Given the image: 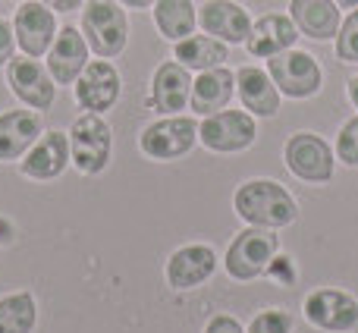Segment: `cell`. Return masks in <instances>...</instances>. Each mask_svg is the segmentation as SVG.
I'll return each mask as SVG.
<instances>
[{"mask_svg": "<svg viewBox=\"0 0 358 333\" xmlns=\"http://www.w3.org/2000/svg\"><path fill=\"white\" fill-rule=\"evenodd\" d=\"M233 208L245 223L264 229H283L289 223H296L299 217L296 198L273 179H248V183H242L233 195Z\"/></svg>", "mask_w": 358, "mask_h": 333, "instance_id": "cell-1", "label": "cell"}, {"mask_svg": "<svg viewBox=\"0 0 358 333\" xmlns=\"http://www.w3.org/2000/svg\"><path fill=\"white\" fill-rule=\"evenodd\" d=\"M82 35L94 57L113 60L126 50L129 41V19L117 0H88L82 10Z\"/></svg>", "mask_w": 358, "mask_h": 333, "instance_id": "cell-2", "label": "cell"}, {"mask_svg": "<svg viewBox=\"0 0 358 333\" xmlns=\"http://www.w3.org/2000/svg\"><path fill=\"white\" fill-rule=\"evenodd\" d=\"M113 132L101 113H82L69 126V157L82 176H98L110 164Z\"/></svg>", "mask_w": 358, "mask_h": 333, "instance_id": "cell-3", "label": "cell"}, {"mask_svg": "<svg viewBox=\"0 0 358 333\" xmlns=\"http://www.w3.org/2000/svg\"><path fill=\"white\" fill-rule=\"evenodd\" d=\"M280 252V239L273 229L264 227H248L229 242L227 258H223V267L233 280L245 283V280H255L271 267V261L277 258Z\"/></svg>", "mask_w": 358, "mask_h": 333, "instance_id": "cell-4", "label": "cell"}, {"mask_svg": "<svg viewBox=\"0 0 358 333\" xmlns=\"http://www.w3.org/2000/svg\"><path fill=\"white\" fill-rule=\"evenodd\" d=\"M267 73H271V79H273V85H277L280 94L296 98V101L311 98V94H317L324 85L321 63H317L311 54L296 50V48L267 57Z\"/></svg>", "mask_w": 358, "mask_h": 333, "instance_id": "cell-5", "label": "cell"}, {"mask_svg": "<svg viewBox=\"0 0 358 333\" xmlns=\"http://www.w3.org/2000/svg\"><path fill=\"white\" fill-rule=\"evenodd\" d=\"M258 126L248 111H217L198 126V142L217 155H236L255 145Z\"/></svg>", "mask_w": 358, "mask_h": 333, "instance_id": "cell-6", "label": "cell"}, {"mask_svg": "<svg viewBox=\"0 0 358 333\" xmlns=\"http://www.w3.org/2000/svg\"><path fill=\"white\" fill-rule=\"evenodd\" d=\"M198 142V123L192 117H164L157 123L145 126L138 148L142 155H148L151 161H176V157L189 155Z\"/></svg>", "mask_w": 358, "mask_h": 333, "instance_id": "cell-7", "label": "cell"}, {"mask_svg": "<svg viewBox=\"0 0 358 333\" xmlns=\"http://www.w3.org/2000/svg\"><path fill=\"white\" fill-rule=\"evenodd\" d=\"M6 85L31 111H50L57 101V82L38 57H13L6 63Z\"/></svg>", "mask_w": 358, "mask_h": 333, "instance_id": "cell-8", "label": "cell"}, {"mask_svg": "<svg viewBox=\"0 0 358 333\" xmlns=\"http://www.w3.org/2000/svg\"><path fill=\"white\" fill-rule=\"evenodd\" d=\"M283 161L292 176L305 183H330L334 179V148L315 132H296L283 148Z\"/></svg>", "mask_w": 358, "mask_h": 333, "instance_id": "cell-9", "label": "cell"}, {"mask_svg": "<svg viewBox=\"0 0 358 333\" xmlns=\"http://www.w3.org/2000/svg\"><path fill=\"white\" fill-rule=\"evenodd\" d=\"M13 35H16V48L25 57H48L50 44L57 38V16L50 6L41 0H25L16 13H13Z\"/></svg>", "mask_w": 358, "mask_h": 333, "instance_id": "cell-10", "label": "cell"}, {"mask_svg": "<svg viewBox=\"0 0 358 333\" xmlns=\"http://www.w3.org/2000/svg\"><path fill=\"white\" fill-rule=\"evenodd\" d=\"M76 92V104L88 113H104L110 111L120 101V92H123V82H120V73L110 60H92L82 76L73 82Z\"/></svg>", "mask_w": 358, "mask_h": 333, "instance_id": "cell-11", "label": "cell"}, {"mask_svg": "<svg viewBox=\"0 0 358 333\" xmlns=\"http://www.w3.org/2000/svg\"><path fill=\"white\" fill-rule=\"evenodd\" d=\"M305 318L317 330L349 333L358 327V302L343 290H317L305 299Z\"/></svg>", "mask_w": 358, "mask_h": 333, "instance_id": "cell-12", "label": "cell"}, {"mask_svg": "<svg viewBox=\"0 0 358 333\" xmlns=\"http://www.w3.org/2000/svg\"><path fill=\"white\" fill-rule=\"evenodd\" d=\"M192 98V69H185L179 60H167L151 76V94L148 107L157 113L173 117L176 111H185Z\"/></svg>", "mask_w": 358, "mask_h": 333, "instance_id": "cell-13", "label": "cell"}, {"mask_svg": "<svg viewBox=\"0 0 358 333\" xmlns=\"http://www.w3.org/2000/svg\"><path fill=\"white\" fill-rule=\"evenodd\" d=\"M69 164H73V157H69V132L50 129L41 132V139L25 151V157L19 161V170H22V176L44 183V179H57Z\"/></svg>", "mask_w": 358, "mask_h": 333, "instance_id": "cell-14", "label": "cell"}, {"mask_svg": "<svg viewBox=\"0 0 358 333\" xmlns=\"http://www.w3.org/2000/svg\"><path fill=\"white\" fill-rule=\"evenodd\" d=\"M48 73L54 76L57 85H73L82 76V69L88 66V44L82 29H73V25H63L57 31L54 44L48 50Z\"/></svg>", "mask_w": 358, "mask_h": 333, "instance_id": "cell-15", "label": "cell"}, {"mask_svg": "<svg viewBox=\"0 0 358 333\" xmlns=\"http://www.w3.org/2000/svg\"><path fill=\"white\" fill-rule=\"evenodd\" d=\"M198 25L204 35L220 38L223 44H245L248 31H252V19L248 10L233 0H208L198 6Z\"/></svg>", "mask_w": 358, "mask_h": 333, "instance_id": "cell-16", "label": "cell"}, {"mask_svg": "<svg viewBox=\"0 0 358 333\" xmlns=\"http://www.w3.org/2000/svg\"><path fill=\"white\" fill-rule=\"evenodd\" d=\"M44 123L38 111H3L0 113V164L22 161L25 151L41 139Z\"/></svg>", "mask_w": 358, "mask_h": 333, "instance_id": "cell-17", "label": "cell"}, {"mask_svg": "<svg viewBox=\"0 0 358 333\" xmlns=\"http://www.w3.org/2000/svg\"><path fill=\"white\" fill-rule=\"evenodd\" d=\"M217 271V255L210 246H182L167 261V283L173 290H195Z\"/></svg>", "mask_w": 358, "mask_h": 333, "instance_id": "cell-18", "label": "cell"}, {"mask_svg": "<svg viewBox=\"0 0 358 333\" xmlns=\"http://www.w3.org/2000/svg\"><path fill=\"white\" fill-rule=\"evenodd\" d=\"M233 94H236V73L227 66H214L198 73V79H192L189 107L198 117H210L217 111H227Z\"/></svg>", "mask_w": 358, "mask_h": 333, "instance_id": "cell-19", "label": "cell"}, {"mask_svg": "<svg viewBox=\"0 0 358 333\" xmlns=\"http://www.w3.org/2000/svg\"><path fill=\"white\" fill-rule=\"evenodd\" d=\"M289 19L296 22L299 35L330 41L340 31V6L336 0H289Z\"/></svg>", "mask_w": 358, "mask_h": 333, "instance_id": "cell-20", "label": "cell"}, {"mask_svg": "<svg viewBox=\"0 0 358 333\" xmlns=\"http://www.w3.org/2000/svg\"><path fill=\"white\" fill-rule=\"evenodd\" d=\"M296 38H299V29L289 16L267 13V16H261L252 25V31L245 38V48L252 57H273V54H283V50L296 48Z\"/></svg>", "mask_w": 358, "mask_h": 333, "instance_id": "cell-21", "label": "cell"}, {"mask_svg": "<svg viewBox=\"0 0 358 333\" xmlns=\"http://www.w3.org/2000/svg\"><path fill=\"white\" fill-rule=\"evenodd\" d=\"M236 92H239V101L248 113H255V117H277L280 92L267 69L242 66L239 73H236Z\"/></svg>", "mask_w": 358, "mask_h": 333, "instance_id": "cell-22", "label": "cell"}, {"mask_svg": "<svg viewBox=\"0 0 358 333\" xmlns=\"http://www.w3.org/2000/svg\"><path fill=\"white\" fill-rule=\"evenodd\" d=\"M173 57L182 63L185 69H198V73H204V69L223 66V60L229 57V50H227V44L214 35H189V38H182V41H176Z\"/></svg>", "mask_w": 358, "mask_h": 333, "instance_id": "cell-23", "label": "cell"}, {"mask_svg": "<svg viewBox=\"0 0 358 333\" xmlns=\"http://www.w3.org/2000/svg\"><path fill=\"white\" fill-rule=\"evenodd\" d=\"M151 10H155L157 31H161L167 41H182L198 25V10L192 0H157Z\"/></svg>", "mask_w": 358, "mask_h": 333, "instance_id": "cell-24", "label": "cell"}, {"mask_svg": "<svg viewBox=\"0 0 358 333\" xmlns=\"http://www.w3.org/2000/svg\"><path fill=\"white\" fill-rule=\"evenodd\" d=\"M35 321L38 309L31 292H10L0 299V333H31Z\"/></svg>", "mask_w": 358, "mask_h": 333, "instance_id": "cell-25", "label": "cell"}, {"mask_svg": "<svg viewBox=\"0 0 358 333\" xmlns=\"http://www.w3.org/2000/svg\"><path fill=\"white\" fill-rule=\"evenodd\" d=\"M336 57L343 63H358V6L346 16V22H340V31H336Z\"/></svg>", "mask_w": 358, "mask_h": 333, "instance_id": "cell-26", "label": "cell"}, {"mask_svg": "<svg viewBox=\"0 0 358 333\" xmlns=\"http://www.w3.org/2000/svg\"><path fill=\"white\" fill-rule=\"evenodd\" d=\"M292 327H296V318H292V311L271 309V311H261V315H255L245 333H292Z\"/></svg>", "mask_w": 358, "mask_h": 333, "instance_id": "cell-27", "label": "cell"}, {"mask_svg": "<svg viewBox=\"0 0 358 333\" xmlns=\"http://www.w3.org/2000/svg\"><path fill=\"white\" fill-rule=\"evenodd\" d=\"M336 157L349 166H358V117L346 120L336 136Z\"/></svg>", "mask_w": 358, "mask_h": 333, "instance_id": "cell-28", "label": "cell"}, {"mask_svg": "<svg viewBox=\"0 0 358 333\" xmlns=\"http://www.w3.org/2000/svg\"><path fill=\"white\" fill-rule=\"evenodd\" d=\"M13 54H16V35H13V25L6 22V19H0V66H6V63L13 60Z\"/></svg>", "mask_w": 358, "mask_h": 333, "instance_id": "cell-29", "label": "cell"}, {"mask_svg": "<svg viewBox=\"0 0 358 333\" xmlns=\"http://www.w3.org/2000/svg\"><path fill=\"white\" fill-rule=\"evenodd\" d=\"M204 333H245V327H242L233 315H217V318H210L208 321Z\"/></svg>", "mask_w": 358, "mask_h": 333, "instance_id": "cell-30", "label": "cell"}, {"mask_svg": "<svg viewBox=\"0 0 358 333\" xmlns=\"http://www.w3.org/2000/svg\"><path fill=\"white\" fill-rule=\"evenodd\" d=\"M44 6H50L54 13H73L82 6V0H41Z\"/></svg>", "mask_w": 358, "mask_h": 333, "instance_id": "cell-31", "label": "cell"}, {"mask_svg": "<svg viewBox=\"0 0 358 333\" xmlns=\"http://www.w3.org/2000/svg\"><path fill=\"white\" fill-rule=\"evenodd\" d=\"M120 6H129V10H148V6H155L157 0H117Z\"/></svg>", "mask_w": 358, "mask_h": 333, "instance_id": "cell-32", "label": "cell"}, {"mask_svg": "<svg viewBox=\"0 0 358 333\" xmlns=\"http://www.w3.org/2000/svg\"><path fill=\"white\" fill-rule=\"evenodd\" d=\"M346 92H349V101H352V107L358 111V76H355L352 82H349V88H346Z\"/></svg>", "mask_w": 358, "mask_h": 333, "instance_id": "cell-33", "label": "cell"}, {"mask_svg": "<svg viewBox=\"0 0 358 333\" xmlns=\"http://www.w3.org/2000/svg\"><path fill=\"white\" fill-rule=\"evenodd\" d=\"M336 6H343V10H355L358 0H336Z\"/></svg>", "mask_w": 358, "mask_h": 333, "instance_id": "cell-34", "label": "cell"}]
</instances>
